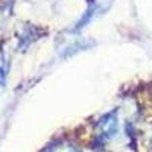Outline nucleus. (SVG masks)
<instances>
[{
	"label": "nucleus",
	"mask_w": 152,
	"mask_h": 152,
	"mask_svg": "<svg viewBox=\"0 0 152 152\" xmlns=\"http://www.w3.org/2000/svg\"><path fill=\"white\" fill-rule=\"evenodd\" d=\"M97 129H99V137L102 140H111L117 135L119 132V122H117V117L116 114H107L102 119L99 120L97 123Z\"/></svg>",
	"instance_id": "obj_1"
}]
</instances>
